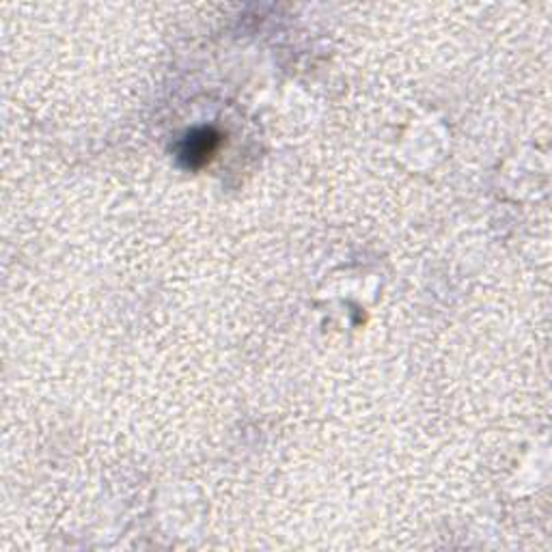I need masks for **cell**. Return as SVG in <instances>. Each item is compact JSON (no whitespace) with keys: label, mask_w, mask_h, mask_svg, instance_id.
Instances as JSON below:
<instances>
[{"label":"cell","mask_w":552,"mask_h":552,"mask_svg":"<svg viewBox=\"0 0 552 552\" xmlns=\"http://www.w3.org/2000/svg\"><path fill=\"white\" fill-rule=\"evenodd\" d=\"M218 147V136L212 130H201L190 134L186 143L181 145V160L188 166H201L212 158V153Z\"/></svg>","instance_id":"obj_1"}]
</instances>
